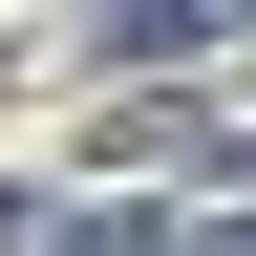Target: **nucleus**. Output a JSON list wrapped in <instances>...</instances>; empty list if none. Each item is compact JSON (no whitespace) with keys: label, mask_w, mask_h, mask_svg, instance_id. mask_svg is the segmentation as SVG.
<instances>
[]
</instances>
